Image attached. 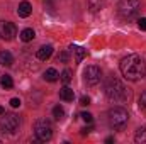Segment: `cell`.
<instances>
[{
  "label": "cell",
  "mask_w": 146,
  "mask_h": 144,
  "mask_svg": "<svg viewBox=\"0 0 146 144\" xmlns=\"http://www.w3.org/2000/svg\"><path fill=\"white\" fill-rule=\"evenodd\" d=\"M134 141L138 144H146V127H139L138 131H136V134H134Z\"/></svg>",
  "instance_id": "9a60e30c"
},
{
  "label": "cell",
  "mask_w": 146,
  "mask_h": 144,
  "mask_svg": "<svg viewBox=\"0 0 146 144\" xmlns=\"http://www.w3.org/2000/svg\"><path fill=\"white\" fill-rule=\"evenodd\" d=\"M19 126H21V119L15 115V114H2V119H0V127L3 132H9V134H14L19 131Z\"/></svg>",
  "instance_id": "8992f818"
},
{
  "label": "cell",
  "mask_w": 146,
  "mask_h": 144,
  "mask_svg": "<svg viewBox=\"0 0 146 144\" xmlns=\"http://www.w3.org/2000/svg\"><path fill=\"white\" fill-rule=\"evenodd\" d=\"M53 117L56 120H63L65 119V108L61 107V105H56V107L53 108Z\"/></svg>",
  "instance_id": "d6986e66"
},
{
  "label": "cell",
  "mask_w": 146,
  "mask_h": 144,
  "mask_svg": "<svg viewBox=\"0 0 146 144\" xmlns=\"http://www.w3.org/2000/svg\"><path fill=\"white\" fill-rule=\"evenodd\" d=\"M0 85H2L5 90H10V88L14 87V80H12V76H9V75H2V78H0Z\"/></svg>",
  "instance_id": "e0dca14e"
},
{
  "label": "cell",
  "mask_w": 146,
  "mask_h": 144,
  "mask_svg": "<svg viewBox=\"0 0 146 144\" xmlns=\"http://www.w3.org/2000/svg\"><path fill=\"white\" fill-rule=\"evenodd\" d=\"M51 54H53V46H49V44H46V46H41L39 49H37V58L39 59H48V58H51Z\"/></svg>",
  "instance_id": "8fae6325"
},
{
  "label": "cell",
  "mask_w": 146,
  "mask_h": 144,
  "mask_svg": "<svg viewBox=\"0 0 146 144\" xmlns=\"http://www.w3.org/2000/svg\"><path fill=\"white\" fill-rule=\"evenodd\" d=\"M138 104H139V108H141V110H146V90L141 93V97H139Z\"/></svg>",
  "instance_id": "603a6c76"
},
{
  "label": "cell",
  "mask_w": 146,
  "mask_h": 144,
  "mask_svg": "<svg viewBox=\"0 0 146 144\" xmlns=\"http://www.w3.org/2000/svg\"><path fill=\"white\" fill-rule=\"evenodd\" d=\"M58 78H60V73L56 71L54 68H48L44 71V80H48V81H56Z\"/></svg>",
  "instance_id": "2e32d148"
},
{
  "label": "cell",
  "mask_w": 146,
  "mask_h": 144,
  "mask_svg": "<svg viewBox=\"0 0 146 144\" xmlns=\"http://www.w3.org/2000/svg\"><path fill=\"white\" fill-rule=\"evenodd\" d=\"M0 36L3 37L5 41H12L14 37L17 36V27L14 22H3L0 27Z\"/></svg>",
  "instance_id": "ba28073f"
},
{
  "label": "cell",
  "mask_w": 146,
  "mask_h": 144,
  "mask_svg": "<svg viewBox=\"0 0 146 144\" xmlns=\"http://www.w3.org/2000/svg\"><path fill=\"white\" fill-rule=\"evenodd\" d=\"M138 26H139V29L146 31V17H141V19L138 20Z\"/></svg>",
  "instance_id": "d4e9b609"
},
{
  "label": "cell",
  "mask_w": 146,
  "mask_h": 144,
  "mask_svg": "<svg viewBox=\"0 0 146 144\" xmlns=\"http://www.w3.org/2000/svg\"><path fill=\"white\" fill-rule=\"evenodd\" d=\"M70 49H72V54H75V61H76V63H82L83 58L87 56V49H83V48H80V46H75V44H73Z\"/></svg>",
  "instance_id": "30bf717a"
},
{
  "label": "cell",
  "mask_w": 146,
  "mask_h": 144,
  "mask_svg": "<svg viewBox=\"0 0 146 144\" xmlns=\"http://www.w3.org/2000/svg\"><path fill=\"white\" fill-rule=\"evenodd\" d=\"M88 104H90V98H88V97H85V95H83V97H82V98H80V105H88Z\"/></svg>",
  "instance_id": "484cf974"
},
{
  "label": "cell",
  "mask_w": 146,
  "mask_h": 144,
  "mask_svg": "<svg viewBox=\"0 0 146 144\" xmlns=\"http://www.w3.org/2000/svg\"><path fill=\"white\" fill-rule=\"evenodd\" d=\"M100 80H102V71H100L99 66L90 65V66H87V68L83 70V81H85L87 85L94 87V85H97Z\"/></svg>",
  "instance_id": "52a82bcc"
},
{
  "label": "cell",
  "mask_w": 146,
  "mask_h": 144,
  "mask_svg": "<svg viewBox=\"0 0 146 144\" xmlns=\"http://www.w3.org/2000/svg\"><path fill=\"white\" fill-rule=\"evenodd\" d=\"M58 63H68V59H70V54L66 53V51H61L60 54H58Z\"/></svg>",
  "instance_id": "44dd1931"
},
{
  "label": "cell",
  "mask_w": 146,
  "mask_h": 144,
  "mask_svg": "<svg viewBox=\"0 0 146 144\" xmlns=\"http://www.w3.org/2000/svg\"><path fill=\"white\" fill-rule=\"evenodd\" d=\"M14 63V56L9 51H0V65L2 66H10Z\"/></svg>",
  "instance_id": "4fadbf2b"
},
{
  "label": "cell",
  "mask_w": 146,
  "mask_h": 144,
  "mask_svg": "<svg viewBox=\"0 0 146 144\" xmlns=\"http://www.w3.org/2000/svg\"><path fill=\"white\" fill-rule=\"evenodd\" d=\"M107 120H109V126L112 129H115V131H121L126 124H127V120H129V114H127V110L122 107H114L109 110V114H107Z\"/></svg>",
  "instance_id": "3957f363"
},
{
  "label": "cell",
  "mask_w": 146,
  "mask_h": 144,
  "mask_svg": "<svg viewBox=\"0 0 146 144\" xmlns=\"http://www.w3.org/2000/svg\"><path fill=\"white\" fill-rule=\"evenodd\" d=\"M34 36H36V34H34V31H33V29H29V27H27V29H24V31L21 32V39H22L24 42L33 41V39H34Z\"/></svg>",
  "instance_id": "ac0fdd59"
},
{
  "label": "cell",
  "mask_w": 146,
  "mask_h": 144,
  "mask_svg": "<svg viewBox=\"0 0 146 144\" xmlns=\"http://www.w3.org/2000/svg\"><path fill=\"white\" fill-rule=\"evenodd\" d=\"M80 117H82L87 124H92V120H94V115H92L90 112H82V114H80Z\"/></svg>",
  "instance_id": "7402d4cb"
},
{
  "label": "cell",
  "mask_w": 146,
  "mask_h": 144,
  "mask_svg": "<svg viewBox=\"0 0 146 144\" xmlns=\"http://www.w3.org/2000/svg\"><path fill=\"white\" fill-rule=\"evenodd\" d=\"M106 7V0H88V9L92 12H100Z\"/></svg>",
  "instance_id": "5bb4252c"
},
{
  "label": "cell",
  "mask_w": 146,
  "mask_h": 144,
  "mask_svg": "<svg viewBox=\"0 0 146 144\" xmlns=\"http://www.w3.org/2000/svg\"><path fill=\"white\" fill-rule=\"evenodd\" d=\"M17 14H19V17H29V15L33 14L31 3H29V2H21V3H19V9H17Z\"/></svg>",
  "instance_id": "9c48e42d"
},
{
  "label": "cell",
  "mask_w": 146,
  "mask_h": 144,
  "mask_svg": "<svg viewBox=\"0 0 146 144\" xmlns=\"http://www.w3.org/2000/svg\"><path fill=\"white\" fill-rule=\"evenodd\" d=\"M60 80H61L65 85H68V83L72 81V70H68V68H66V70H63V73L60 75Z\"/></svg>",
  "instance_id": "ffe728a7"
},
{
  "label": "cell",
  "mask_w": 146,
  "mask_h": 144,
  "mask_svg": "<svg viewBox=\"0 0 146 144\" xmlns=\"http://www.w3.org/2000/svg\"><path fill=\"white\" fill-rule=\"evenodd\" d=\"M104 92H106V97L109 100H112V102H127L131 98V95H133V92L121 80H117L114 76L107 80Z\"/></svg>",
  "instance_id": "7a4b0ae2"
},
{
  "label": "cell",
  "mask_w": 146,
  "mask_h": 144,
  "mask_svg": "<svg viewBox=\"0 0 146 144\" xmlns=\"http://www.w3.org/2000/svg\"><path fill=\"white\" fill-rule=\"evenodd\" d=\"M60 98L65 100V102H73V98H75V92H73L72 88L65 87V88L60 90Z\"/></svg>",
  "instance_id": "7c38bea8"
},
{
  "label": "cell",
  "mask_w": 146,
  "mask_h": 144,
  "mask_svg": "<svg viewBox=\"0 0 146 144\" xmlns=\"http://www.w3.org/2000/svg\"><path fill=\"white\" fill-rule=\"evenodd\" d=\"M2 114H5V110H3V107H2V105H0V115H2Z\"/></svg>",
  "instance_id": "83f0119b"
},
{
  "label": "cell",
  "mask_w": 146,
  "mask_h": 144,
  "mask_svg": "<svg viewBox=\"0 0 146 144\" xmlns=\"http://www.w3.org/2000/svg\"><path fill=\"white\" fill-rule=\"evenodd\" d=\"M90 131H94V129H92V127H83V129H82V134L85 136V134H88Z\"/></svg>",
  "instance_id": "4316f807"
},
{
  "label": "cell",
  "mask_w": 146,
  "mask_h": 144,
  "mask_svg": "<svg viewBox=\"0 0 146 144\" xmlns=\"http://www.w3.org/2000/svg\"><path fill=\"white\" fill-rule=\"evenodd\" d=\"M117 10L122 19H134L141 10V0H119Z\"/></svg>",
  "instance_id": "277c9868"
},
{
  "label": "cell",
  "mask_w": 146,
  "mask_h": 144,
  "mask_svg": "<svg viewBox=\"0 0 146 144\" xmlns=\"http://www.w3.org/2000/svg\"><path fill=\"white\" fill-rule=\"evenodd\" d=\"M10 107H14V108L21 107V100L19 98H10Z\"/></svg>",
  "instance_id": "cb8c5ba5"
},
{
  "label": "cell",
  "mask_w": 146,
  "mask_h": 144,
  "mask_svg": "<svg viewBox=\"0 0 146 144\" xmlns=\"http://www.w3.org/2000/svg\"><path fill=\"white\" fill-rule=\"evenodd\" d=\"M34 134L39 141H49L53 137V126L46 119H39L34 122Z\"/></svg>",
  "instance_id": "5b68a950"
},
{
  "label": "cell",
  "mask_w": 146,
  "mask_h": 144,
  "mask_svg": "<svg viewBox=\"0 0 146 144\" xmlns=\"http://www.w3.org/2000/svg\"><path fill=\"white\" fill-rule=\"evenodd\" d=\"M121 73L126 80L138 81L146 75V63L138 54H129L121 61Z\"/></svg>",
  "instance_id": "6da1fadb"
}]
</instances>
